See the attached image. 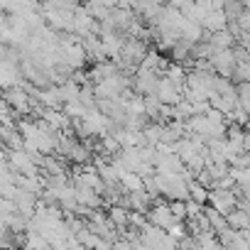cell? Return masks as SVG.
<instances>
[{
  "instance_id": "cell-1",
  "label": "cell",
  "mask_w": 250,
  "mask_h": 250,
  "mask_svg": "<svg viewBox=\"0 0 250 250\" xmlns=\"http://www.w3.org/2000/svg\"><path fill=\"white\" fill-rule=\"evenodd\" d=\"M228 221H230L233 228H240V230H243V228L248 226V213H243V211H230V218H228Z\"/></svg>"
}]
</instances>
